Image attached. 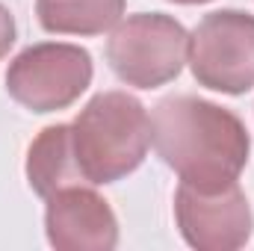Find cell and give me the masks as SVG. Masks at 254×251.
I'll return each mask as SVG.
<instances>
[{
	"label": "cell",
	"instance_id": "1",
	"mask_svg": "<svg viewBox=\"0 0 254 251\" xmlns=\"http://www.w3.org/2000/svg\"><path fill=\"white\" fill-rule=\"evenodd\" d=\"M151 142L181 184L198 189L234 184L252 154L243 119L195 95H172L154 107Z\"/></svg>",
	"mask_w": 254,
	"mask_h": 251
},
{
	"label": "cell",
	"instance_id": "2",
	"mask_svg": "<svg viewBox=\"0 0 254 251\" xmlns=\"http://www.w3.org/2000/svg\"><path fill=\"white\" fill-rule=\"evenodd\" d=\"M71 145L89 187H107L133 175L151 148V116L127 92H98L71 122Z\"/></svg>",
	"mask_w": 254,
	"mask_h": 251
},
{
	"label": "cell",
	"instance_id": "3",
	"mask_svg": "<svg viewBox=\"0 0 254 251\" xmlns=\"http://www.w3.org/2000/svg\"><path fill=\"white\" fill-rule=\"evenodd\" d=\"M190 60V33L163 12H136L122 18L107 39V63L133 89H160L172 83Z\"/></svg>",
	"mask_w": 254,
	"mask_h": 251
},
{
	"label": "cell",
	"instance_id": "4",
	"mask_svg": "<svg viewBox=\"0 0 254 251\" xmlns=\"http://www.w3.org/2000/svg\"><path fill=\"white\" fill-rule=\"evenodd\" d=\"M92 54L68 42H39L24 48L6 68V92L30 113L71 107L92 86Z\"/></svg>",
	"mask_w": 254,
	"mask_h": 251
},
{
	"label": "cell",
	"instance_id": "5",
	"mask_svg": "<svg viewBox=\"0 0 254 251\" xmlns=\"http://www.w3.org/2000/svg\"><path fill=\"white\" fill-rule=\"evenodd\" d=\"M190 68L198 86L222 95H246L254 86V15L216 9L190 36Z\"/></svg>",
	"mask_w": 254,
	"mask_h": 251
},
{
	"label": "cell",
	"instance_id": "6",
	"mask_svg": "<svg viewBox=\"0 0 254 251\" xmlns=\"http://www.w3.org/2000/svg\"><path fill=\"white\" fill-rule=\"evenodd\" d=\"M175 222L187 246L198 251H237L252 240L254 216L240 184L198 189L181 184L175 192Z\"/></svg>",
	"mask_w": 254,
	"mask_h": 251
},
{
	"label": "cell",
	"instance_id": "7",
	"mask_svg": "<svg viewBox=\"0 0 254 251\" xmlns=\"http://www.w3.org/2000/svg\"><path fill=\"white\" fill-rule=\"evenodd\" d=\"M45 201V234L54 249L113 251L119 246V219L110 201L89 184L65 187Z\"/></svg>",
	"mask_w": 254,
	"mask_h": 251
},
{
	"label": "cell",
	"instance_id": "8",
	"mask_svg": "<svg viewBox=\"0 0 254 251\" xmlns=\"http://www.w3.org/2000/svg\"><path fill=\"white\" fill-rule=\"evenodd\" d=\"M27 184L39 198H51L65 187L86 184L74 157L71 125L45 127L27 151Z\"/></svg>",
	"mask_w": 254,
	"mask_h": 251
},
{
	"label": "cell",
	"instance_id": "9",
	"mask_svg": "<svg viewBox=\"0 0 254 251\" xmlns=\"http://www.w3.org/2000/svg\"><path fill=\"white\" fill-rule=\"evenodd\" d=\"M36 15L57 36H101L125 18V0H36Z\"/></svg>",
	"mask_w": 254,
	"mask_h": 251
},
{
	"label": "cell",
	"instance_id": "10",
	"mask_svg": "<svg viewBox=\"0 0 254 251\" xmlns=\"http://www.w3.org/2000/svg\"><path fill=\"white\" fill-rule=\"evenodd\" d=\"M15 39H18V27H15V15L0 3V60L12 51V45H15Z\"/></svg>",
	"mask_w": 254,
	"mask_h": 251
},
{
	"label": "cell",
	"instance_id": "11",
	"mask_svg": "<svg viewBox=\"0 0 254 251\" xmlns=\"http://www.w3.org/2000/svg\"><path fill=\"white\" fill-rule=\"evenodd\" d=\"M172 3H181V6H198V3H210V0H172Z\"/></svg>",
	"mask_w": 254,
	"mask_h": 251
}]
</instances>
